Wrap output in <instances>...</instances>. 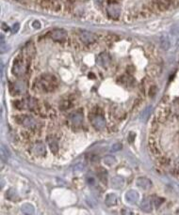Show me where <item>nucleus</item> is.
Here are the masks:
<instances>
[{
    "label": "nucleus",
    "mask_w": 179,
    "mask_h": 215,
    "mask_svg": "<svg viewBox=\"0 0 179 215\" xmlns=\"http://www.w3.org/2000/svg\"><path fill=\"white\" fill-rule=\"evenodd\" d=\"M108 11H109V14L112 17V18H118L119 15H120V8H119L118 6H115V5H111L109 7L108 9Z\"/></svg>",
    "instance_id": "12"
},
{
    "label": "nucleus",
    "mask_w": 179,
    "mask_h": 215,
    "mask_svg": "<svg viewBox=\"0 0 179 215\" xmlns=\"http://www.w3.org/2000/svg\"><path fill=\"white\" fill-rule=\"evenodd\" d=\"M122 213H123V214H133V212L128 211V210H126V209H124V210L122 211Z\"/></svg>",
    "instance_id": "30"
},
{
    "label": "nucleus",
    "mask_w": 179,
    "mask_h": 215,
    "mask_svg": "<svg viewBox=\"0 0 179 215\" xmlns=\"http://www.w3.org/2000/svg\"><path fill=\"white\" fill-rule=\"evenodd\" d=\"M87 182H88L89 184L92 185V184L94 183V180H93V178H88V179H87Z\"/></svg>",
    "instance_id": "28"
},
{
    "label": "nucleus",
    "mask_w": 179,
    "mask_h": 215,
    "mask_svg": "<svg viewBox=\"0 0 179 215\" xmlns=\"http://www.w3.org/2000/svg\"><path fill=\"white\" fill-rule=\"evenodd\" d=\"M162 202H163V199H162V198L156 197V199H155V205H156V208L160 207V205Z\"/></svg>",
    "instance_id": "25"
},
{
    "label": "nucleus",
    "mask_w": 179,
    "mask_h": 215,
    "mask_svg": "<svg viewBox=\"0 0 179 215\" xmlns=\"http://www.w3.org/2000/svg\"><path fill=\"white\" fill-rule=\"evenodd\" d=\"M111 184H112V186H113L114 188L120 189V188H122V187L124 186L125 180H124V179L121 178V177H114V178H112V180H111Z\"/></svg>",
    "instance_id": "13"
},
{
    "label": "nucleus",
    "mask_w": 179,
    "mask_h": 215,
    "mask_svg": "<svg viewBox=\"0 0 179 215\" xmlns=\"http://www.w3.org/2000/svg\"><path fill=\"white\" fill-rule=\"evenodd\" d=\"M69 118H70L72 124H74L75 126H78V125H80L82 123L84 116H83L82 112H74L69 116Z\"/></svg>",
    "instance_id": "3"
},
{
    "label": "nucleus",
    "mask_w": 179,
    "mask_h": 215,
    "mask_svg": "<svg viewBox=\"0 0 179 215\" xmlns=\"http://www.w3.org/2000/svg\"><path fill=\"white\" fill-rule=\"evenodd\" d=\"M8 157H9V153L7 151V148L2 145L1 146V159H2V162H6Z\"/></svg>",
    "instance_id": "22"
},
{
    "label": "nucleus",
    "mask_w": 179,
    "mask_h": 215,
    "mask_svg": "<svg viewBox=\"0 0 179 215\" xmlns=\"http://www.w3.org/2000/svg\"><path fill=\"white\" fill-rule=\"evenodd\" d=\"M19 28H20V25H19L18 23H16V24H14V25L12 26V27H11V32H12V33H16V32L19 30Z\"/></svg>",
    "instance_id": "26"
},
{
    "label": "nucleus",
    "mask_w": 179,
    "mask_h": 215,
    "mask_svg": "<svg viewBox=\"0 0 179 215\" xmlns=\"http://www.w3.org/2000/svg\"><path fill=\"white\" fill-rule=\"evenodd\" d=\"M92 123L97 130H103L106 127V119L102 116H95L92 118Z\"/></svg>",
    "instance_id": "2"
},
{
    "label": "nucleus",
    "mask_w": 179,
    "mask_h": 215,
    "mask_svg": "<svg viewBox=\"0 0 179 215\" xmlns=\"http://www.w3.org/2000/svg\"><path fill=\"white\" fill-rule=\"evenodd\" d=\"M13 73L15 75H22L26 72V66L22 61H15L14 65H13Z\"/></svg>",
    "instance_id": "6"
},
{
    "label": "nucleus",
    "mask_w": 179,
    "mask_h": 215,
    "mask_svg": "<svg viewBox=\"0 0 179 215\" xmlns=\"http://www.w3.org/2000/svg\"><path fill=\"white\" fill-rule=\"evenodd\" d=\"M126 200L127 201V203H129L131 205L137 204L138 201H139V193L134 190L128 191L126 193Z\"/></svg>",
    "instance_id": "4"
},
{
    "label": "nucleus",
    "mask_w": 179,
    "mask_h": 215,
    "mask_svg": "<svg viewBox=\"0 0 179 215\" xmlns=\"http://www.w3.org/2000/svg\"><path fill=\"white\" fill-rule=\"evenodd\" d=\"M33 27L35 28H40V27H41V25H40V23L38 22V21H35V22L33 23Z\"/></svg>",
    "instance_id": "27"
},
{
    "label": "nucleus",
    "mask_w": 179,
    "mask_h": 215,
    "mask_svg": "<svg viewBox=\"0 0 179 215\" xmlns=\"http://www.w3.org/2000/svg\"><path fill=\"white\" fill-rule=\"evenodd\" d=\"M170 44H171V42H170V39L168 38L167 35H162L160 37V46L163 50H168L169 47H170Z\"/></svg>",
    "instance_id": "16"
},
{
    "label": "nucleus",
    "mask_w": 179,
    "mask_h": 215,
    "mask_svg": "<svg viewBox=\"0 0 179 215\" xmlns=\"http://www.w3.org/2000/svg\"><path fill=\"white\" fill-rule=\"evenodd\" d=\"M49 147L52 150L53 153H57L58 150V141L56 139H51L49 141Z\"/></svg>",
    "instance_id": "20"
},
{
    "label": "nucleus",
    "mask_w": 179,
    "mask_h": 215,
    "mask_svg": "<svg viewBox=\"0 0 179 215\" xmlns=\"http://www.w3.org/2000/svg\"><path fill=\"white\" fill-rule=\"evenodd\" d=\"M141 208L144 211H151L152 210V202L149 198H144L141 203Z\"/></svg>",
    "instance_id": "17"
},
{
    "label": "nucleus",
    "mask_w": 179,
    "mask_h": 215,
    "mask_svg": "<svg viewBox=\"0 0 179 215\" xmlns=\"http://www.w3.org/2000/svg\"><path fill=\"white\" fill-rule=\"evenodd\" d=\"M84 170V164L83 163H77L74 166V171L75 172H81Z\"/></svg>",
    "instance_id": "24"
},
{
    "label": "nucleus",
    "mask_w": 179,
    "mask_h": 215,
    "mask_svg": "<svg viewBox=\"0 0 179 215\" xmlns=\"http://www.w3.org/2000/svg\"><path fill=\"white\" fill-rule=\"evenodd\" d=\"M95 3L98 5V6H102L103 5V0H95Z\"/></svg>",
    "instance_id": "29"
},
{
    "label": "nucleus",
    "mask_w": 179,
    "mask_h": 215,
    "mask_svg": "<svg viewBox=\"0 0 179 215\" xmlns=\"http://www.w3.org/2000/svg\"><path fill=\"white\" fill-rule=\"evenodd\" d=\"M104 163L107 164V165H109V166H111V165H113L115 163H116V159L113 157V156H110V155H109V156H106L105 158H104Z\"/></svg>",
    "instance_id": "21"
},
{
    "label": "nucleus",
    "mask_w": 179,
    "mask_h": 215,
    "mask_svg": "<svg viewBox=\"0 0 179 215\" xmlns=\"http://www.w3.org/2000/svg\"><path fill=\"white\" fill-rule=\"evenodd\" d=\"M33 152L37 156H44L46 153L45 146L43 143H37L33 147Z\"/></svg>",
    "instance_id": "9"
},
{
    "label": "nucleus",
    "mask_w": 179,
    "mask_h": 215,
    "mask_svg": "<svg viewBox=\"0 0 179 215\" xmlns=\"http://www.w3.org/2000/svg\"><path fill=\"white\" fill-rule=\"evenodd\" d=\"M118 0H109V3H115V2H117Z\"/></svg>",
    "instance_id": "31"
},
{
    "label": "nucleus",
    "mask_w": 179,
    "mask_h": 215,
    "mask_svg": "<svg viewBox=\"0 0 179 215\" xmlns=\"http://www.w3.org/2000/svg\"><path fill=\"white\" fill-rule=\"evenodd\" d=\"M13 91L17 94H22L26 91V84L23 81H18L13 84Z\"/></svg>",
    "instance_id": "10"
},
{
    "label": "nucleus",
    "mask_w": 179,
    "mask_h": 215,
    "mask_svg": "<svg viewBox=\"0 0 179 215\" xmlns=\"http://www.w3.org/2000/svg\"><path fill=\"white\" fill-rule=\"evenodd\" d=\"M151 113H152V106L146 107V108H145V109L142 112V114H141V120L146 121V120L148 119L149 116L151 115Z\"/></svg>",
    "instance_id": "19"
},
{
    "label": "nucleus",
    "mask_w": 179,
    "mask_h": 215,
    "mask_svg": "<svg viewBox=\"0 0 179 215\" xmlns=\"http://www.w3.org/2000/svg\"><path fill=\"white\" fill-rule=\"evenodd\" d=\"M137 185L143 190H149L152 187V181L147 178L142 177L137 180Z\"/></svg>",
    "instance_id": "8"
},
{
    "label": "nucleus",
    "mask_w": 179,
    "mask_h": 215,
    "mask_svg": "<svg viewBox=\"0 0 179 215\" xmlns=\"http://www.w3.org/2000/svg\"><path fill=\"white\" fill-rule=\"evenodd\" d=\"M80 39L83 42L89 44V43H92V42L95 40L96 37L93 33H92L90 31H82L80 33Z\"/></svg>",
    "instance_id": "5"
},
{
    "label": "nucleus",
    "mask_w": 179,
    "mask_h": 215,
    "mask_svg": "<svg viewBox=\"0 0 179 215\" xmlns=\"http://www.w3.org/2000/svg\"><path fill=\"white\" fill-rule=\"evenodd\" d=\"M22 123L24 126L28 127V128H34L35 125H36V121L35 119L32 118V117H29V116H26L24 117L23 120H22Z\"/></svg>",
    "instance_id": "14"
},
{
    "label": "nucleus",
    "mask_w": 179,
    "mask_h": 215,
    "mask_svg": "<svg viewBox=\"0 0 179 215\" xmlns=\"http://www.w3.org/2000/svg\"><path fill=\"white\" fill-rule=\"evenodd\" d=\"M22 211L25 214H34L35 213V208L31 204H24L22 206Z\"/></svg>",
    "instance_id": "18"
},
{
    "label": "nucleus",
    "mask_w": 179,
    "mask_h": 215,
    "mask_svg": "<svg viewBox=\"0 0 179 215\" xmlns=\"http://www.w3.org/2000/svg\"><path fill=\"white\" fill-rule=\"evenodd\" d=\"M117 202H118V198H117V196L115 195V193H109L105 199V203L109 207H112V206L117 205Z\"/></svg>",
    "instance_id": "11"
},
{
    "label": "nucleus",
    "mask_w": 179,
    "mask_h": 215,
    "mask_svg": "<svg viewBox=\"0 0 179 215\" xmlns=\"http://www.w3.org/2000/svg\"><path fill=\"white\" fill-rule=\"evenodd\" d=\"M123 148V145L121 143H116L114 145H112V147H110V152H116L121 150Z\"/></svg>",
    "instance_id": "23"
},
{
    "label": "nucleus",
    "mask_w": 179,
    "mask_h": 215,
    "mask_svg": "<svg viewBox=\"0 0 179 215\" xmlns=\"http://www.w3.org/2000/svg\"><path fill=\"white\" fill-rule=\"evenodd\" d=\"M110 62V56L107 53H102L97 57V63L101 67H108Z\"/></svg>",
    "instance_id": "7"
},
{
    "label": "nucleus",
    "mask_w": 179,
    "mask_h": 215,
    "mask_svg": "<svg viewBox=\"0 0 179 215\" xmlns=\"http://www.w3.org/2000/svg\"><path fill=\"white\" fill-rule=\"evenodd\" d=\"M2 27H4V28H3V29H5V30H6V31H7V30H8V27H7V26H6V25H4V24H3V25H2Z\"/></svg>",
    "instance_id": "32"
},
{
    "label": "nucleus",
    "mask_w": 179,
    "mask_h": 215,
    "mask_svg": "<svg viewBox=\"0 0 179 215\" xmlns=\"http://www.w3.org/2000/svg\"><path fill=\"white\" fill-rule=\"evenodd\" d=\"M50 37L57 41H62L67 37V32L64 29H55L50 33Z\"/></svg>",
    "instance_id": "1"
},
{
    "label": "nucleus",
    "mask_w": 179,
    "mask_h": 215,
    "mask_svg": "<svg viewBox=\"0 0 179 215\" xmlns=\"http://www.w3.org/2000/svg\"><path fill=\"white\" fill-rule=\"evenodd\" d=\"M23 106L22 107H25V108H28V109H34L36 105H37V101L34 100V99H27L25 100L23 102H22Z\"/></svg>",
    "instance_id": "15"
}]
</instances>
